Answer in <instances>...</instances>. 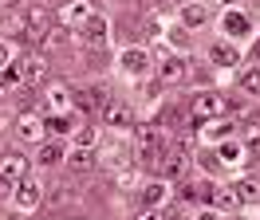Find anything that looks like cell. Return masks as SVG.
Returning <instances> with one entry per match:
<instances>
[{
  "label": "cell",
  "instance_id": "cell-1",
  "mask_svg": "<svg viewBox=\"0 0 260 220\" xmlns=\"http://www.w3.org/2000/svg\"><path fill=\"white\" fill-rule=\"evenodd\" d=\"M134 145H138V161H142V165H162L166 141H162V130H158V126H138V130H134Z\"/></svg>",
  "mask_w": 260,
  "mask_h": 220
},
{
  "label": "cell",
  "instance_id": "cell-2",
  "mask_svg": "<svg viewBox=\"0 0 260 220\" xmlns=\"http://www.w3.org/2000/svg\"><path fill=\"white\" fill-rule=\"evenodd\" d=\"M189 114H193V122H213V118L225 114V98H221L217 91H201V94H193Z\"/></svg>",
  "mask_w": 260,
  "mask_h": 220
},
{
  "label": "cell",
  "instance_id": "cell-3",
  "mask_svg": "<svg viewBox=\"0 0 260 220\" xmlns=\"http://www.w3.org/2000/svg\"><path fill=\"white\" fill-rule=\"evenodd\" d=\"M107 35H111V31H107V20H103V16H87L79 24V40L87 47H107Z\"/></svg>",
  "mask_w": 260,
  "mask_h": 220
},
{
  "label": "cell",
  "instance_id": "cell-4",
  "mask_svg": "<svg viewBox=\"0 0 260 220\" xmlns=\"http://www.w3.org/2000/svg\"><path fill=\"white\" fill-rule=\"evenodd\" d=\"M103 114V126H111V130H130V106L126 102H118V98H107V106L99 110Z\"/></svg>",
  "mask_w": 260,
  "mask_h": 220
},
{
  "label": "cell",
  "instance_id": "cell-5",
  "mask_svg": "<svg viewBox=\"0 0 260 220\" xmlns=\"http://www.w3.org/2000/svg\"><path fill=\"white\" fill-rule=\"evenodd\" d=\"M24 173H28V157L20 154V150L0 154V177H8L12 185H20V181H24Z\"/></svg>",
  "mask_w": 260,
  "mask_h": 220
},
{
  "label": "cell",
  "instance_id": "cell-6",
  "mask_svg": "<svg viewBox=\"0 0 260 220\" xmlns=\"http://www.w3.org/2000/svg\"><path fill=\"white\" fill-rule=\"evenodd\" d=\"M185 71H189V67H185V59H181V55H162V63H158V83H162V87L181 83V79H185Z\"/></svg>",
  "mask_w": 260,
  "mask_h": 220
},
{
  "label": "cell",
  "instance_id": "cell-7",
  "mask_svg": "<svg viewBox=\"0 0 260 220\" xmlns=\"http://www.w3.org/2000/svg\"><path fill=\"white\" fill-rule=\"evenodd\" d=\"M40 189H44L40 181H20V189L12 193V201H16V208H20V212H32L36 204H40V197H44Z\"/></svg>",
  "mask_w": 260,
  "mask_h": 220
},
{
  "label": "cell",
  "instance_id": "cell-8",
  "mask_svg": "<svg viewBox=\"0 0 260 220\" xmlns=\"http://www.w3.org/2000/svg\"><path fill=\"white\" fill-rule=\"evenodd\" d=\"M185 165H189V154H185L181 145H174V150H166L162 165H158V169H162V181H166V177H181V173H185Z\"/></svg>",
  "mask_w": 260,
  "mask_h": 220
},
{
  "label": "cell",
  "instance_id": "cell-9",
  "mask_svg": "<svg viewBox=\"0 0 260 220\" xmlns=\"http://www.w3.org/2000/svg\"><path fill=\"white\" fill-rule=\"evenodd\" d=\"M16 71L28 79V83H44V79H48V59H44V55H24Z\"/></svg>",
  "mask_w": 260,
  "mask_h": 220
},
{
  "label": "cell",
  "instance_id": "cell-10",
  "mask_svg": "<svg viewBox=\"0 0 260 220\" xmlns=\"http://www.w3.org/2000/svg\"><path fill=\"white\" fill-rule=\"evenodd\" d=\"M146 67H150V59H146L142 47H126V51H122V71H126V75H142Z\"/></svg>",
  "mask_w": 260,
  "mask_h": 220
},
{
  "label": "cell",
  "instance_id": "cell-11",
  "mask_svg": "<svg viewBox=\"0 0 260 220\" xmlns=\"http://www.w3.org/2000/svg\"><path fill=\"white\" fill-rule=\"evenodd\" d=\"M44 130H48V126H44V118H36V114H24L20 126H16V134L24 141H40V138H44Z\"/></svg>",
  "mask_w": 260,
  "mask_h": 220
},
{
  "label": "cell",
  "instance_id": "cell-12",
  "mask_svg": "<svg viewBox=\"0 0 260 220\" xmlns=\"http://www.w3.org/2000/svg\"><path fill=\"white\" fill-rule=\"evenodd\" d=\"M209 59L217 63V67H233V63H241V55H237V47H229V44H213Z\"/></svg>",
  "mask_w": 260,
  "mask_h": 220
},
{
  "label": "cell",
  "instance_id": "cell-13",
  "mask_svg": "<svg viewBox=\"0 0 260 220\" xmlns=\"http://www.w3.org/2000/svg\"><path fill=\"white\" fill-rule=\"evenodd\" d=\"M166 193H170L166 181H150V185H142V204H146V208H158V204L166 201Z\"/></svg>",
  "mask_w": 260,
  "mask_h": 220
},
{
  "label": "cell",
  "instance_id": "cell-14",
  "mask_svg": "<svg viewBox=\"0 0 260 220\" xmlns=\"http://www.w3.org/2000/svg\"><path fill=\"white\" fill-rule=\"evenodd\" d=\"M185 201L209 204L213 201V185H209V181H189V185H185Z\"/></svg>",
  "mask_w": 260,
  "mask_h": 220
},
{
  "label": "cell",
  "instance_id": "cell-15",
  "mask_svg": "<svg viewBox=\"0 0 260 220\" xmlns=\"http://www.w3.org/2000/svg\"><path fill=\"white\" fill-rule=\"evenodd\" d=\"M181 20H185L189 28H201V24L209 20V12H205L201 4H189V8H181Z\"/></svg>",
  "mask_w": 260,
  "mask_h": 220
},
{
  "label": "cell",
  "instance_id": "cell-16",
  "mask_svg": "<svg viewBox=\"0 0 260 220\" xmlns=\"http://www.w3.org/2000/svg\"><path fill=\"white\" fill-rule=\"evenodd\" d=\"M225 31L229 35H248V20H244L241 12H229L225 16Z\"/></svg>",
  "mask_w": 260,
  "mask_h": 220
},
{
  "label": "cell",
  "instance_id": "cell-17",
  "mask_svg": "<svg viewBox=\"0 0 260 220\" xmlns=\"http://www.w3.org/2000/svg\"><path fill=\"white\" fill-rule=\"evenodd\" d=\"M233 189H237V201H241V204L260 201V185H256V181H241V185H233Z\"/></svg>",
  "mask_w": 260,
  "mask_h": 220
},
{
  "label": "cell",
  "instance_id": "cell-18",
  "mask_svg": "<svg viewBox=\"0 0 260 220\" xmlns=\"http://www.w3.org/2000/svg\"><path fill=\"white\" fill-rule=\"evenodd\" d=\"M67 165H71V169H91V165H95V154H91V150H75V154H67Z\"/></svg>",
  "mask_w": 260,
  "mask_h": 220
},
{
  "label": "cell",
  "instance_id": "cell-19",
  "mask_svg": "<svg viewBox=\"0 0 260 220\" xmlns=\"http://www.w3.org/2000/svg\"><path fill=\"white\" fill-rule=\"evenodd\" d=\"M213 204H217V208H237V193H233V189H213Z\"/></svg>",
  "mask_w": 260,
  "mask_h": 220
},
{
  "label": "cell",
  "instance_id": "cell-20",
  "mask_svg": "<svg viewBox=\"0 0 260 220\" xmlns=\"http://www.w3.org/2000/svg\"><path fill=\"white\" fill-rule=\"evenodd\" d=\"M44 126H48L51 134H59V138H63V134H71V118H67V114H51Z\"/></svg>",
  "mask_w": 260,
  "mask_h": 220
},
{
  "label": "cell",
  "instance_id": "cell-21",
  "mask_svg": "<svg viewBox=\"0 0 260 220\" xmlns=\"http://www.w3.org/2000/svg\"><path fill=\"white\" fill-rule=\"evenodd\" d=\"M40 165H55V161H63V150L59 145H40V157H36Z\"/></svg>",
  "mask_w": 260,
  "mask_h": 220
},
{
  "label": "cell",
  "instance_id": "cell-22",
  "mask_svg": "<svg viewBox=\"0 0 260 220\" xmlns=\"http://www.w3.org/2000/svg\"><path fill=\"white\" fill-rule=\"evenodd\" d=\"M114 185H134V165H118V169L111 173Z\"/></svg>",
  "mask_w": 260,
  "mask_h": 220
},
{
  "label": "cell",
  "instance_id": "cell-23",
  "mask_svg": "<svg viewBox=\"0 0 260 220\" xmlns=\"http://www.w3.org/2000/svg\"><path fill=\"white\" fill-rule=\"evenodd\" d=\"M205 134H209V138H229V134H233V122H221V118H213Z\"/></svg>",
  "mask_w": 260,
  "mask_h": 220
},
{
  "label": "cell",
  "instance_id": "cell-24",
  "mask_svg": "<svg viewBox=\"0 0 260 220\" xmlns=\"http://www.w3.org/2000/svg\"><path fill=\"white\" fill-rule=\"evenodd\" d=\"M241 91H248V94H260V71H248V75L241 79Z\"/></svg>",
  "mask_w": 260,
  "mask_h": 220
},
{
  "label": "cell",
  "instance_id": "cell-25",
  "mask_svg": "<svg viewBox=\"0 0 260 220\" xmlns=\"http://www.w3.org/2000/svg\"><path fill=\"white\" fill-rule=\"evenodd\" d=\"M221 161H225V165H237V161H244V157H241V145H221Z\"/></svg>",
  "mask_w": 260,
  "mask_h": 220
},
{
  "label": "cell",
  "instance_id": "cell-26",
  "mask_svg": "<svg viewBox=\"0 0 260 220\" xmlns=\"http://www.w3.org/2000/svg\"><path fill=\"white\" fill-rule=\"evenodd\" d=\"M63 44V28H48L44 31V47H59Z\"/></svg>",
  "mask_w": 260,
  "mask_h": 220
},
{
  "label": "cell",
  "instance_id": "cell-27",
  "mask_svg": "<svg viewBox=\"0 0 260 220\" xmlns=\"http://www.w3.org/2000/svg\"><path fill=\"white\" fill-rule=\"evenodd\" d=\"M225 110L229 114H248V102H244V98H233V102H225Z\"/></svg>",
  "mask_w": 260,
  "mask_h": 220
},
{
  "label": "cell",
  "instance_id": "cell-28",
  "mask_svg": "<svg viewBox=\"0 0 260 220\" xmlns=\"http://www.w3.org/2000/svg\"><path fill=\"white\" fill-rule=\"evenodd\" d=\"M75 141H79V150H87V145L95 141V130H79V134H75Z\"/></svg>",
  "mask_w": 260,
  "mask_h": 220
},
{
  "label": "cell",
  "instance_id": "cell-29",
  "mask_svg": "<svg viewBox=\"0 0 260 220\" xmlns=\"http://www.w3.org/2000/svg\"><path fill=\"white\" fill-rule=\"evenodd\" d=\"M134 220H166V216H162V208H142Z\"/></svg>",
  "mask_w": 260,
  "mask_h": 220
},
{
  "label": "cell",
  "instance_id": "cell-30",
  "mask_svg": "<svg viewBox=\"0 0 260 220\" xmlns=\"http://www.w3.org/2000/svg\"><path fill=\"white\" fill-rule=\"evenodd\" d=\"M248 141H252V145H260V122H248Z\"/></svg>",
  "mask_w": 260,
  "mask_h": 220
},
{
  "label": "cell",
  "instance_id": "cell-31",
  "mask_svg": "<svg viewBox=\"0 0 260 220\" xmlns=\"http://www.w3.org/2000/svg\"><path fill=\"white\" fill-rule=\"evenodd\" d=\"M8 63H12V47L0 44V67H8Z\"/></svg>",
  "mask_w": 260,
  "mask_h": 220
},
{
  "label": "cell",
  "instance_id": "cell-32",
  "mask_svg": "<svg viewBox=\"0 0 260 220\" xmlns=\"http://www.w3.org/2000/svg\"><path fill=\"white\" fill-rule=\"evenodd\" d=\"M12 189H16V185H12V181H8V177H0V197H8V193H12Z\"/></svg>",
  "mask_w": 260,
  "mask_h": 220
},
{
  "label": "cell",
  "instance_id": "cell-33",
  "mask_svg": "<svg viewBox=\"0 0 260 220\" xmlns=\"http://www.w3.org/2000/svg\"><path fill=\"white\" fill-rule=\"evenodd\" d=\"M154 4H158V8H170V4H178V0H154Z\"/></svg>",
  "mask_w": 260,
  "mask_h": 220
},
{
  "label": "cell",
  "instance_id": "cell-34",
  "mask_svg": "<svg viewBox=\"0 0 260 220\" xmlns=\"http://www.w3.org/2000/svg\"><path fill=\"white\" fill-rule=\"evenodd\" d=\"M201 220H221V216H213V212H205V216H201Z\"/></svg>",
  "mask_w": 260,
  "mask_h": 220
},
{
  "label": "cell",
  "instance_id": "cell-35",
  "mask_svg": "<svg viewBox=\"0 0 260 220\" xmlns=\"http://www.w3.org/2000/svg\"><path fill=\"white\" fill-rule=\"evenodd\" d=\"M36 220H44V216H36Z\"/></svg>",
  "mask_w": 260,
  "mask_h": 220
}]
</instances>
